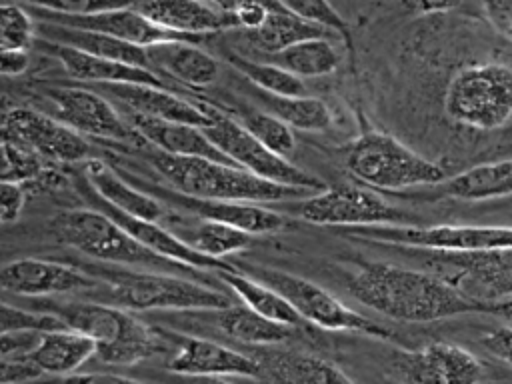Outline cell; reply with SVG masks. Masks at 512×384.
Masks as SVG:
<instances>
[{
    "mask_svg": "<svg viewBox=\"0 0 512 384\" xmlns=\"http://www.w3.org/2000/svg\"><path fill=\"white\" fill-rule=\"evenodd\" d=\"M36 34L34 18L24 6H0V46L2 50H26Z\"/></svg>",
    "mask_w": 512,
    "mask_h": 384,
    "instance_id": "obj_41",
    "label": "cell"
},
{
    "mask_svg": "<svg viewBox=\"0 0 512 384\" xmlns=\"http://www.w3.org/2000/svg\"><path fill=\"white\" fill-rule=\"evenodd\" d=\"M30 64L28 50H2L0 54V72L4 76L22 74Z\"/></svg>",
    "mask_w": 512,
    "mask_h": 384,
    "instance_id": "obj_49",
    "label": "cell"
},
{
    "mask_svg": "<svg viewBox=\"0 0 512 384\" xmlns=\"http://www.w3.org/2000/svg\"><path fill=\"white\" fill-rule=\"evenodd\" d=\"M168 368L186 378H224V376H260V362L208 338L182 336L180 346L168 362Z\"/></svg>",
    "mask_w": 512,
    "mask_h": 384,
    "instance_id": "obj_21",
    "label": "cell"
},
{
    "mask_svg": "<svg viewBox=\"0 0 512 384\" xmlns=\"http://www.w3.org/2000/svg\"><path fill=\"white\" fill-rule=\"evenodd\" d=\"M240 272L252 276L254 280L270 286L278 294H282L290 306L300 314L302 320L312 322L324 330H348V332H364L368 336L388 338V330L370 322L366 316L348 308L334 294L324 290L322 286L274 268L254 266V264H238L234 266Z\"/></svg>",
    "mask_w": 512,
    "mask_h": 384,
    "instance_id": "obj_8",
    "label": "cell"
},
{
    "mask_svg": "<svg viewBox=\"0 0 512 384\" xmlns=\"http://www.w3.org/2000/svg\"><path fill=\"white\" fill-rule=\"evenodd\" d=\"M92 354H96V342L74 330L42 332L36 348L26 356L42 372L68 376L80 368Z\"/></svg>",
    "mask_w": 512,
    "mask_h": 384,
    "instance_id": "obj_33",
    "label": "cell"
},
{
    "mask_svg": "<svg viewBox=\"0 0 512 384\" xmlns=\"http://www.w3.org/2000/svg\"><path fill=\"white\" fill-rule=\"evenodd\" d=\"M218 276L244 302V306H248L262 318L284 326H298L302 322L300 314L290 306V302L282 294L254 280L252 276L240 272L238 268L218 270Z\"/></svg>",
    "mask_w": 512,
    "mask_h": 384,
    "instance_id": "obj_34",
    "label": "cell"
},
{
    "mask_svg": "<svg viewBox=\"0 0 512 384\" xmlns=\"http://www.w3.org/2000/svg\"><path fill=\"white\" fill-rule=\"evenodd\" d=\"M286 6L294 10L298 16H302L304 20L316 26H322L324 30L338 36L344 42L346 50L352 52V34L348 30V24L342 20V16L336 12L332 4L322 0H292V2H286Z\"/></svg>",
    "mask_w": 512,
    "mask_h": 384,
    "instance_id": "obj_42",
    "label": "cell"
},
{
    "mask_svg": "<svg viewBox=\"0 0 512 384\" xmlns=\"http://www.w3.org/2000/svg\"><path fill=\"white\" fill-rule=\"evenodd\" d=\"M42 46L46 48V52H50L60 60L66 74L74 80L90 82V84H146L156 88H168L164 78H160L156 72L148 68H138L124 62L98 58V56L80 52L76 48L54 44V42L42 40Z\"/></svg>",
    "mask_w": 512,
    "mask_h": 384,
    "instance_id": "obj_24",
    "label": "cell"
},
{
    "mask_svg": "<svg viewBox=\"0 0 512 384\" xmlns=\"http://www.w3.org/2000/svg\"><path fill=\"white\" fill-rule=\"evenodd\" d=\"M128 182L136 184L142 192L154 196L162 204H170L174 208H180L196 218L220 222L232 228H238L250 236L254 234H272L278 230H284L290 222L268 208H262L258 204L250 202H228V200H210V198H194L188 194H182L174 188L156 186V184H144L138 178H126Z\"/></svg>",
    "mask_w": 512,
    "mask_h": 384,
    "instance_id": "obj_17",
    "label": "cell"
},
{
    "mask_svg": "<svg viewBox=\"0 0 512 384\" xmlns=\"http://www.w3.org/2000/svg\"><path fill=\"white\" fill-rule=\"evenodd\" d=\"M182 384H230V382H224L222 378H188Z\"/></svg>",
    "mask_w": 512,
    "mask_h": 384,
    "instance_id": "obj_50",
    "label": "cell"
},
{
    "mask_svg": "<svg viewBox=\"0 0 512 384\" xmlns=\"http://www.w3.org/2000/svg\"><path fill=\"white\" fill-rule=\"evenodd\" d=\"M206 136L212 144L226 154L238 168L264 178L268 182H276L282 186L302 188L310 192L326 190L324 182L306 170L294 166L286 158L268 150L262 142H258L240 122L212 108V124L204 128Z\"/></svg>",
    "mask_w": 512,
    "mask_h": 384,
    "instance_id": "obj_11",
    "label": "cell"
},
{
    "mask_svg": "<svg viewBox=\"0 0 512 384\" xmlns=\"http://www.w3.org/2000/svg\"><path fill=\"white\" fill-rule=\"evenodd\" d=\"M44 372L30 358H2L0 378L2 384H32Z\"/></svg>",
    "mask_w": 512,
    "mask_h": 384,
    "instance_id": "obj_43",
    "label": "cell"
},
{
    "mask_svg": "<svg viewBox=\"0 0 512 384\" xmlns=\"http://www.w3.org/2000/svg\"><path fill=\"white\" fill-rule=\"evenodd\" d=\"M230 62L260 92L274 94V96H288V98L306 96V86H304L302 78L290 74L288 70H284L276 64L250 60V58L238 56V54H232Z\"/></svg>",
    "mask_w": 512,
    "mask_h": 384,
    "instance_id": "obj_37",
    "label": "cell"
},
{
    "mask_svg": "<svg viewBox=\"0 0 512 384\" xmlns=\"http://www.w3.org/2000/svg\"><path fill=\"white\" fill-rule=\"evenodd\" d=\"M262 384H356L336 364L306 352H280L260 364Z\"/></svg>",
    "mask_w": 512,
    "mask_h": 384,
    "instance_id": "obj_32",
    "label": "cell"
},
{
    "mask_svg": "<svg viewBox=\"0 0 512 384\" xmlns=\"http://www.w3.org/2000/svg\"><path fill=\"white\" fill-rule=\"evenodd\" d=\"M340 234L430 252H480L512 248V226H360L340 230Z\"/></svg>",
    "mask_w": 512,
    "mask_h": 384,
    "instance_id": "obj_9",
    "label": "cell"
},
{
    "mask_svg": "<svg viewBox=\"0 0 512 384\" xmlns=\"http://www.w3.org/2000/svg\"><path fill=\"white\" fill-rule=\"evenodd\" d=\"M254 98L266 108L268 114L280 118L290 128L306 130V132H320L332 126V112L330 108L310 96H274L260 90H254Z\"/></svg>",
    "mask_w": 512,
    "mask_h": 384,
    "instance_id": "obj_35",
    "label": "cell"
},
{
    "mask_svg": "<svg viewBox=\"0 0 512 384\" xmlns=\"http://www.w3.org/2000/svg\"><path fill=\"white\" fill-rule=\"evenodd\" d=\"M190 318L212 324L218 332L244 344H278L292 336V326H284L262 318L242 304L216 308V310H190Z\"/></svg>",
    "mask_w": 512,
    "mask_h": 384,
    "instance_id": "obj_25",
    "label": "cell"
},
{
    "mask_svg": "<svg viewBox=\"0 0 512 384\" xmlns=\"http://www.w3.org/2000/svg\"><path fill=\"white\" fill-rule=\"evenodd\" d=\"M36 32L42 36L44 42L70 46V48H76L80 52H86V54H92L98 58L116 60V62H124L130 66L150 70V60H148L146 48L128 44L124 40H118V38H112L106 34H98V32L56 26V24H44V22L38 24Z\"/></svg>",
    "mask_w": 512,
    "mask_h": 384,
    "instance_id": "obj_31",
    "label": "cell"
},
{
    "mask_svg": "<svg viewBox=\"0 0 512 384\" xmlns=\"http://www.w3.org/2000/svg\"><path fill=\"white\" fill-rule=\"evenodd\" d=\"M150 66L192 88L208 86L218 78V60L192 42H164L146 48Z\"/></svg>",
    "mask_w": 512,
    "mask_h": 384,
    "instance_id": "obj_29",
    "label": "cell"
},
{
    "mask_svg": "<svg viewBox=\"0 0 512 384\" xmlns=\"http://www.w3.org/2000/svg\"><path fill=\"white\" fill-rule=\"evenodd\" d=\"M232 6L236 12V18H238V24L244 32L260 28L268 16L266 2H242V4H232Z\"/></svg>",
    "mask_w": 512,
    "mask_h": 384,
    "instance_id": "obj_48",
    "label": "cell"
},
{
    "mask_svg": "<svg viewBox=\"0 0 512 384\" xmlns=\"http://www.w3.org/2000/svg\"><path fill=\"white\" fill-rule=\"evenodd\" d=\"M302 220L318 226H418V218L388 204L370 188L338 184L300 202Z\"/></svg>",
    "mask_w": 512,
    "mask_h": 384,
    "instance_id": "obj_10",
    "label": "cell"
},
{
    "mask_svg": "<svg viewBox=\"0 0 512 384\" xmlns=\"http://www.w3.org/2000/svg\"><path fill=\"white\" fill-rule=\"evenodd\" d=\"M50 172V162L36 152L18 146L14 142L2 140V182H30L46 176Z\"/></svg>",
    "mask_w": 512,
    "mask_h": 384,
    "instance_id": "obj_39",
    "label": "cell"
},
{
    "mask_svg": "<svg viewBox=\"0 0 512 384\" xmlns=\"http://www.w3.org/2000/svg\"><path fill=\"white\" fill-rule=\"evenodd\" d=\"M40 384H142L138 380L118 376V374H108V372H80V374H68V376H56Z\"/></svg>",
    "mask_w": 512,
    "mask_h": 384,
    "instance_id": "obj_47",
    "label": "cell"
},
{
    "mask_svg": "<svg viewBox=\"0 0 512 384\" xmlns=\"http://www.w3.org/2000/svg\"><path fill=\"white\" fill-rule=\"evenodd\" d=\"M24 188L14 182H2L0 186V220L2 224H10L18 220L22 208H24Z\"/></svg>",
    "mask_w": 512,
    "mask_h": 384,
    "instance_id": "obj_44",
    "label": "cell"
},
{
    "mask_svg": "<svg viewBox=\"0 0 512 384\" xmlns=\"http://www.w3.org/2000/svg\"><path fill=\"white\" fill-rule=\"evenodd\" d=\"M502 196H512V158L476 164L438 184L426 198L482 202Z\"/></svg>",
    "mask_w": 512,
    "mask_h": 384,
    "instance_id": "obj_27",
    "label": "cell"
},
{
    "mask_svg": "<svg viewBox=\"0 0 512 384\" xmlns=\"http://www.w3.org/2000/svg\"><path fill=\"white\" fill-rule=\"evenodd\" d=\"M266 6H268V16L264 24L256 30L244 32V36L254 48H258L260 52H266L268 56L306 40L336 38L332 32L324 30L322 26H316L304 20L302 16H298L294 10L286 6V2H266Z\"/></svg>",
    "mask_w": 512,
    "mask_h": 384,
    "instance_id": "obj_26",
    "label": "cell"
},
{
    "mask_svg": "<svg viewBox=\"0 0 512 384\" xmlns=\"http://www.w3.org/2000/svg\"><path fill=\"white\" fill-rule=\"evenodd\" d=\"M240 124L258 140L262 142L268 150L274 154L286 158L294 150V132L288 124H284L280 118L246 108L240 112Z\"/></svg>",
    "mask_w": 512,
    "mask_h": 384,
    "instance_id": "obj_38",
    "label": "cell"
},
{
    "mask_svg": "<svg viewBox=\"0 0 512 384\" xmlns=\"http://www.w3.org/2000/svg\"><path fill=\"white\" fill-rule=\"evenodd\" d=\"M38 310L60 316L68 330L92 338L96 356L106 364L130 366L164 350L162 332L112 304L50 300Z\"/></svg>",
    "mask_w": 512,
    "mask_h": 384,
    "instance_id": "obj_3",
    "label": "cell"
},
{
    "mask_svg": "<svg viewBox=\"0 0 512 384\" xmlns=\"http://www.w3.org/2000/svg\"><path fill=\"white\" fill-rule=\"evenodd\" d=\"M50 234L86 256L96 260L116 264V266H134L140 270H154L164 274H198L196 268L180 264L176 260L164 258L140 242H136L126 230H122L112 218L92 208H74L58 212L50 224Z\"/></svg>",
    "mask_w": 512,
    "mask_h": 384,
    "instance_id": "obj_5",
    "label": "cell"
},
{
    "mask_svg": "<svg viewBox=\"0 0 512 384\" xmlns=\"http://www.w3.org/2000/svg\"><path fill=\"white\" fill-rule=\"evenodd\" d=\"M2 140L24 146L48 162L72 164L86 160L88 142L62 124L34 108H12L2 116Z\"/></svg>",
    "mask_w": 512,
    "mask_h": 384,
    "instance_id": "obj_15",
    "label": "cell"
},
{
    "mask_svg": "<svg viewBox=\"0 0 512 384\" xmlns=\"http://www.w3.org/2000/svg\"><path fill=\"white\" fill-rule=\"evenodd\" d=\"M482 346L508 366H512V326H498L484 334Z\"/></svg>",
    "mask_w": 512,
    "mask_h": 384,
    "instance_id": "obj_46",
    "label": "cell"
},
{
    "mask_svg": "<svg viewBox=\"0 0 512 384\" xmlns=\"http://www.w3.org/2000/svg\"><path fill=\"white\" fill-rule=\"evenodd\" d=\"M486 20L504 38L512 40V0H492L482 4Z\"/></svg>",
    "mask_w": 512,
    "mask_h": 384,
    "instance_id": "obj_45",
    "label": "cell"
},
{
    "mask_svg": "<svg viewBox=\"0 0 512 384\" xmlns=\"http://www.w3.org/2000/svg\"><path fill=\"white\" fill-rule=\"evenodd\" d=\"M414 252L428 256V260L438 266L450 268L454 276L446 280L474 300L506 304V300L512 298V248L480 252Z\"/></svg>",
    "mask_w": 512,
    "mask_h": 384,
    "instance_id": "obj_13",
    "label": "cell"
},
{
    "mask_svg": "<svg viewBox=\"0 0 512 384\" xmlns=\"http://www.w3.org/2000/svg\"><path fill=\"white\" fill-rule=\"evenodd\" d=\"M148 160L174 190L194 198L256 204L294 200L310 192L302 188L268 182L242 168L206 158H184L156 152L150 154Z\"/></svg>",
    "mask_w": 512,
    "mask_h": 384,
    "instance_id": "obj_4",
    "label": "cell"
},
{
    "mask_svg": "<svg viewBox=\"0 0 512 384\" xmlns=\"http://www.w3.org/2000/svg\"><path fill=\"white\" fill-rule=\"evenodd\" d=\"M72 180H74V186H76L78 194L88 204V208L98 210V212L106 214L108 218H112L122 230H126L136 242H140L148 250L164 256V258L176 260L180 264L192 266L196 270H206V272L216 270L218 272V270H232L234 268L226 260H216V258H208V256H202V254L194 252L184 242H180L166 226H162V222H150V220H144V218H136V216H130V214L114 208L112 204H108L94 190V186L90 184V180L84 172H72Z\"/></svg>",
    "mask_w": 512,
    "mask_h": 384,
    "instance_id": "obj_14",
    "label": "cell"
},
{
    "mask_svg": "<svg viewBox=\"0 0 512 384\" xmlns=\"http://www.w3.org/2000/svg\"><path fill=\"white\" fill-rule=\"evenodd\" d=\"M96 90L114 96L130 112L158 118L166 122L208 128L212 124V108H200L192 102L168 92L166 88L146 84H96Z\"/></svg>",
    "mask_w": 512,
    "mask_h": 384,
    "instance_id": "obj_22",
    "label": "cell"
},
{
    "mask_svg": "<svg viewBox=\"0 0 512 384\" xmlns=\"http://www.w3.org/2000/svg\"><path fill=\"white\" fill-rule=\"evenodd\" d=\"M128 122L134 130L160 152L170 156H184V158H206L222 164L236 166L226 154H222L212 140L206 136L202 128L180 124V122H166L158 118H148L136 112H126ZM238 168V166H236Z\"/></svg>",
    "mask_w": 512,
    "mask_h": 384,
    "instance_id": "obj_23",
    "label": "cell"
},
{
    "mask_svg": "<svg viewBox=\"0 0 512 384\" xmlns=\"http://www.w3.org/2000/svg\"><path fill=\"white\" fill-rule=\"evenodd\" d=\"M162 224H166V228L194 252L216 260H224V256L242 252L252 244L250 234L212 220H184L168 216Z\"/></svg>",
    "mask_w": 512,
    "mask_h": 384,
    "instance_id": "obj_30",
    "label": "cell"
},
{
    "mask_svg": "<svg viewBox=\"0 0 512 384\" xmlns=\"http://www.w3.org/2000/svg\"><path fill=\"white\" fill-rule=\"evenodd\" d=\"M46 94L56 104V118L74 132L124 142L136 148L146 144L134 126L98 92L84 88H50Z\"/></svg>",
    "mask_w": 512,
    "mask_h": 384,
    "instance_id": "obj_16",
    "label": "cell"
},
{
    "mask_svg": "<svg viewBox=\"0 0 512 384\" xmlns=\"http://www.w3.org/2000/svg\"><path fill=\"white\" fill-rule=\"evenodd\" d=\"M266 62L276 64L290 74L298 78H314V76H326L334 72L340 64V54L326 38L306 40L300 44H294L282 52L270 54Z\"/></svg>",
    "mask_w": 512,
    "mask_h": 384,
    "instance_id": "obj_36",
    "label": "cell"
},
{
    "mask_svg": "<svg viewBox=\"0 0 512 384\" xmlns=\"http://www.w3.org/2000/svg\"><path fill=\"white\" fill-rule=\"evenodd\" d=\"M344 162L352 176L378 190L394 192L412 186H438L446 180L440 164L378 130L362 132L348 146Z\"/></svg>",
    "mask_w": 512,
    "mask_h": 384,
    "instance_id": "obj_6",
    "label": "cell"
},
{
    "mask_svg": "<svg viewBox=\"0 0 512 384\" xmlns=\"http://www.w3.org/2000/svg\"><path fill=\"white\" fill-rule=\"evenodd\" d=\"M86 274L100 280L104 288L102 304L124 310H216L234 306L236 300L228 292L154 270H140L116 264H78Z\"/></svg>",
    "mask_w": 512,
    "mask_h": 384,
    "instance_id": "obj_2",
    "label": "cell"
},
{
    "mask_svg": "<svg viewBox=\"0 0 512 384\" xmlns=\"http://www.w3.org/2000/svg\"><path fill=\"white\" fill-rule=\"evenodd\" d=\"M154 24L184 36L200 38L202 34L240 28L234 6L194 0H152L132 4Z\"/></svg>",
    "mask_w": 512,
    "mask_h": 384,
    "instance_id": "obj_20",
    "label": "cell"
},
{
    "mask_svg": "<svg viewBox=\"0 0 512 384\" xmlns=\"http://www.w3.org/2000/svg\"><path fill=\"white\" fill-rule=\"evenodd\" d=\"M56 330H68L64 320L52 312L42 310H24L18 306H12L8 302H2L0 306V332H56Z\"/></svg>",
    "mask_w": 512,
    "mask_h": 384,
    "instance_id": "obj_40",
    "label": "cell"
},
{
    "mask_svg": "<svg viewBox=\"0 0 512 384\" xmlns=\"http://www.w3.org/2000/svg\"><path fill=\"white\" fill-rule=\"evenodd\" d=\"M446 116L466 128L498 130L512 120V68L482 62L460 68L448 82Z\"/></svg>",
    "mask_w": 512,
    "mask_h": 384,
    "instance_id": "obj_7",
    "label": "cell"
},
{
    "mask_svg": "<svg viewBox=\"0 0 512 384\" xmlns=\"http://www.w3.org/2000/svg\"><path fill=\"white\" fill-rule=\"evenodd\" d=\"M348 292L360 304L398 322H436L462 314L512 316V302L486 304L442 276L390 262L362 264L350 278Z\"/></svg>",
    "mask_w": 512,
    "mask_h": 384,
    "instance_id": "obj_1",
    "label": "cell"
},
{
    "mask_svg": "<svg viewBox=\"0 0 512 384\" xmlns=\"http://www.w3.org/2000/svg\"><path fill=\"white\" fill-rule=\"evenodd\" d=\"M24 8L38 22L106 34L140 48H150L164 42L194 44L200 40L194 36L170 32L154 24L152 20L142 16L132 4H108L106 8L94 10V12H66V10L52 8L50 4H24Z\"/></svg>",
    "mask_w": 512,
    "mask_h": 384,
    "instance_id": "obj_12",
    "label": "cell"
},
{
    "mask_svg": "<svg viewBox=\"0 0 512 384\" xmlns=\"http://www.w3.org/2000/svg\"><path fill=\"white\" fill-rule=\"evenodd\" d=\"M0 284L6 292L20 296H46L100 288V280L86 274L82 268L40 258H20L4 264Z\"/></svg>",
    "mask_w": 512,
    "mask_h": 384,
    "instance_id": "obj_19",
    "label": "cell"
},
{
    "mask_svg": "<svg viewBox=\"0 0 512 384\" xmlns=\"http://www.w3.org/2000/svg\"><path fill=\"white\" fill-rule=\"evenodd\" d=\"M82 172L88 176L94 190L114 208L130 214V216L150 220V222H164L170 216L166 210V204H162L154 196L142 192L132 182L122 180L106 164H102L98 160H88L84 164Z\"/></svg>",
    "mask_w": 512,
    "mask_h": 384,
    "instance_id": "obj_28",
    "label": "cell"
},
{
    "mask_svg": "<svg viewBox=\"0 0 512 384\" xmlns=\"http://www.w3.org/2000/svg\"><path fill=\"white\" fill-rule=\"evenodd\" d=\"M400 372L412 384H480L484 364L466 348L450 342H430L400 354Z\"/></svg>",
    "mask_w": 512,
    "mask_h": 384,
    "instance_id": "obj_18",
    "label": "cell"
}]
</instances>
